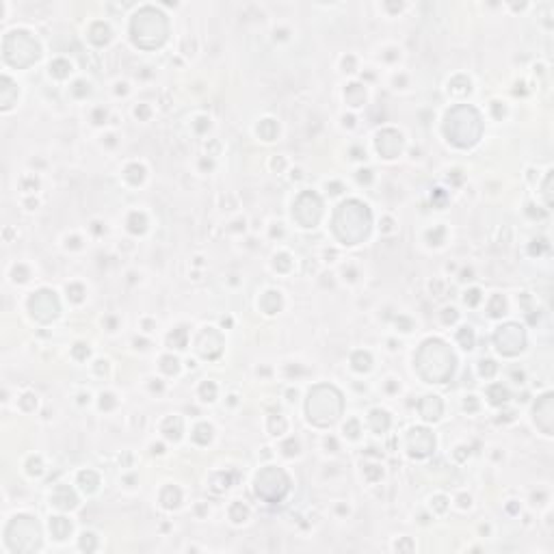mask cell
I'll use <instances>...</instances> for the list:
<instances>
[{"instance_id": "25", "label": "cell", "mask_w": 554, "mask_h": 554, "mask_svg": "<svg viewBox=\"0 0 554 554\" xmlns=\"http://www.w3.org/2000/svg\"><path fill=\"white\" fill-rule=\"evenodd\" d=\"M487 394L494 405H502L509 400V392H507V388H502V385H492V388L487 390Z\"/></svg>"}, {"instance_id": "51", "label": "cell", "mask_w": 554, "mask_h": 554, "mask_svg": "<svg viewBox=\"0 0 554 554\" xmlns=\"http://www.w3.org/2000/svg\"><path fill=\"white\" fill-rule=\"evenodd\" d=\"M110 398H113V396H110V394H106V396H102V409H104V407H110V405H113V400H110Z\"/></svg>"}, {"instance_id": "22", "label": "cell", "mask_w": 554, "mask_h": 554, "mask_svg": "<svg viewBox=\"0 0 554 554\" xmlns=\"http://www.w3.org/2000/svg\"><path fill=\"white\" fill-rule=\"evenodd\" d=\"M344 98H347L351 106H359V104H364V100H366V91L362 85H349L347 91H344Z\"/></svg>"}, {"instance_id": "12", "label": "cell", "mask_w": 554, "mask_h": 554, "mask_svg": "<svg viewBox=\"0 0 554 554\" xmlns=\"http://www.w3.org/2000/svg\"><path fill=\"white\" fill-rule=\"evenodd\" d=\"M433 446H435V439H433L431 431L427 429H412L409 431V437H407V448H409V455L412 457H427L431 455Z\"/></svg>"}, {"instance_id": "7", "label": "cell", "mask_w": 554, "mask_h": 554, "mask_svg": "<svg viewBox=\"0 0 554 554\" xmlns=\"http://www.w3.org/2000/svg\"><path fill=\"white\" fill-rule=\"evenodd\" d=\"M290 489V478L284 470L279 468H264L258 476H255V496L262 498L264 502H279Z\"/></svg>"}, {"instance_id": "48", "label": "cell", "mask_w": 554, "mask_h": 554, "mask_svg": "<svg viewBox=\"0 0 554 554\" xmlns=\"http://www.w3.org/2000/svg\"><path fill=\"white\" fill-rule=\"evenodd\" d=\"M28 465H30V468H28L30 474H39V472H42V463H39V461H30Z\"/></svg>"}, {"instance_id": "33", "label": "cell", "mask_w": 554, "mask_h": 554, "mask_svg": "<svg viewBox=\"0 0 554 554\" xmlns=\"http://www.w3.org/2000/svg\"><path fill=\"white\" fill-rule=\"evenodd\" d=\"M143 171H145V169H143L141 165H130V167L126 169V178L130 180L132 184H139V182L143 180Z\"/></svg>"}, {"instance_id": "16", "label": "cell", "mask_w": 554, "mask_h": 554, "mask_svg": "<svg viewBox=\"0 0 554 554\" xmlns=\"http://www.w3.org/2000/svg\"><path fill=\"white\" fill-rule=\"evenodd\" d=\"M76 502H78L76 500V494L71 492L67 485H59L57 489H54V494H52V504H54V507L67 511V509H74Z\"/></svg>"}, {"instance_id": "31", "label": "cell", "mask_w": 554, "mask_h": 554, "mask_svg": "<svg viewBox=\"0 0 554 554\" xmlns=\"http://www.w3.org/2000/svg\"><path fill=\"white\" fill-rule=\"evenodd\" d=\"M50 71H52V76H57V78H65L69 74V63L63 61V59L54 61L52 65H50Z\"/></svg>"}, {"instance_id": "23", "label": "cell", "mask_w": 554, "mask_h": 554, "mask_svg": "<svg viewBox=\"0 0 554 554\" xmlns=\"http://www.w3.org/2000/svg\"><path fill=\"white\" fill-rule=\"evenodd\" d=\"M163 433L167 439H180L182 435V420L175 416V418H167L163 422Z\"/></svg>"}, {"instance_id": "2", "label": "cell", "mask_w": 554, "mask_h": 554, "mask_svg": "<svg viewBox=\"0 0 554 554\" xmlns=\"http://www.w3.org/2000/svg\"><path fill=\"white\" fill-rule=\"evenodd\" d=\"M416 366L429 383H446L455 373V355L441 340H427L416 355Z\"/></svg>"}, {"instance_id": "17", "label": "cell", "mask_w": 554, "mask_h": 554, "mask_svg": "<svg viewBox=\"0 0 554 554\" xmlns=\"http://www.w3.org/2000/svg\"><path fill=\"white\" fill-rule=\"evenodd\" d=\"M420 416L424 420H437L439 416H441V409H444V405H441V400L439 396H424L420 400Z\"/></svg>"}, {"instance_id": "19", "label": "cell", "mask_w": 554, "mask_h": 554, "mask_svg": "<svg viewBox=\"0 0 554 554\" xmlns=\"http://www.w3.org/2000/svg\"><path fill=\"white\" fill-rule=\"evenodd\" d=\"M260 306H262V310L267 312V314H275V312L282 308V297H279V292H275V290H269L260 299Z\"/></svg>"}, {"instance_id": "42", "label": "cell", "mask_w": 554, "mask_h": 554, "mask_svg": "<svg viewBox=\"0 0 554 554\" xmlns=\"http://www.w3.org/2000/svg\"><path fill=\"white\" fill-rule=\"evenodd\" d=\"M74 355H76L78 359H85L87 355H89V349H87L85 344H76V347H74Z\"/></svg>"}, {"instance_id": "8", "label": "cell", "mask_w": 554, "mask_h": 554, "mask_svg": "<svg viewBox=\"0 0 554 554\" xmlns=\"http://www.w3.org/2000/svg\"><path fill=\"white\" fill-rule=\"evenodd\" d=\"M292 216L303 228H314L320 221V216H323V202H320V197L312 191L301 193L294 202Z\"/></svg>"}, {"instance_id": "11", "label": "cell", "mask_w": 554, "mask_h": 554, "mask_svg": "<svg viewBox=\"0 0 554 554\" xmlns=\"http://www.w3.org/2000/svg\"><path fill=\"white\" fill-rule=\"evenodd\" d=\"M7 42L15 44V50H20V54L15 57V61L11 63V65L28 67L30 63L37 61L39 46H37V42H33V37H30L28 33H24V30H13V33H9V37H7Z\"/></svg>"}, {"instance_id": "1", "label": "cell", "mask_w": 554, "mask_h": 554, "mask_svg": "<svg viewBox=\"0 0 554 554\" xmlns=\"http://www.w3.org/2000/svg\"><path fill=\"white\" fill-rule=\"evenodd\" d=\"M371 210L357 199H349V202L340 204L334 214V232L347 245L362 243L371 232Z\"/></svg>"}, {"instance_id": "5", "label": "cell", "mask_w": 554, "mask_h": 554, "mask_svg": "<svg viewBox=\"0 0 554 554\" xmlns=\"http://www.w3.org/2000/svg\"><path fill=\"white\" fill-rule=\"evenodd\" d=\"M130 33L136 46L152 50V48H158L167 39V20L160 11L145 7L132 18Z\"/></svg>"}, {"instance_id": "36", "label": "cell", "mask_w": 554, "mask_h": 554, "mask_svg": "<svg viewBox=\"0 0 554 554\" xmlns=\"http://www.w3.org/2000/svg\"><path fill=\"white\" fill-rule=\"evenodd\" d=\"M269 429H271V433L273 435H279V433H284V429H286V420L282 418V416H273L271 418V422H269Z\"/></svg>"}, {"instance_id": "15", "label": "cell", "mask_w": 554, "mask_h": 554, "mask_svg": "<svg viewBox=\"0 0 554 554\" xmlns=\"http://www.w3.org/2000/svg\"><path fill=\"white\" fill-rule=\"evenodd\" d=\"M535 422L545 435L552 433V422H554V409H552V394H545L539 398L535 405Z\"/></svg>"}, {"instance_id": "37", "label": "cell", "mask_w": 554, "mask_h": 554, "mask_svg": "<svg viewBox=\"0 0 554 554\" xmlns=\"http://www.w3.org/2000/svg\"><path fill=\"white\" fill-rule=\"evenodd\" d=\"M199 396H202L204 400H214V396H216V388H214V383H204L202 388H199Z\"/></svg>"}, {"instance_id": "10", "label": "cell", "mask_w": 554, "mask_h": 554, "mask_svg": "<svg viewBox=\"0 0 554 554\" xmlns=\"http://www.w3.org/2000/svg\"><path fill=\"white\" fill-rule=\"evenodd\" d=\"M28 308L33 312V316L39 320V323H50L59 316L61 312V306H59V299L57 294L52 290H39L30 297L28 301Z\"/></svg>"}, {"instance_id": "29", "label": "cell", "mask_w": 554, "mask_h": 554, "mask_svg": "<svg viewBox=\"0 0 554 554\" xmlns=\"http://www.w3.org/2000/svg\"><path fill=\"white\" fill-rule=\"evenodd\" d=\"M351 362H353V366H355V371H368V368H371V355L364 353V351H357Z\"/></svg>"}, {"instance_id": "30", "label": "cell", "mask_w": 554, "mask_h": 554, "mask_svg": "<svg viewBox=\"0 0 554 554\" xmlns=\"http://www.w3.org/2000/svg\"><path fill=\"white\" fill-rule=\"evenodd\" d=\"M457 340H459V344H461L463 349H472V347H474V334H472L470 327L459 329V334H457Z\"/></svg>"}, {"instance_id": "24", "label": "cell", "mask_w": 554, "mask_h": 554, "mask_svg": "<svg viewBox=\"0 0 554 554\" xmlns=\"http://www.w3.org/2000/svg\"><path fill=\"white\" fill-rule=\"evenodd\" d=\"M78 483H80V487L85 489V492H93L95 487H98V474H95V472H91V470H87V472H80V476H78Z\"/></svg>"}, {"instance_id": "28", "label": "cell", "mask_w": 554, "mask_h": 554, "mask_svg": "<svg viewBox=\"0 0 554 554\" xmlns=\"http://www.w3.org/2000/svg\"><path fill=\"white\" fill-rule=\"evenodd\" d=\"M247 515H249V509L245 507L243 502H234L230 507V518L236 522V524H240V522H245L247 520Z\"/></svg>"}, {"instance_id": "46", "label": "cell", "mask_w": 554, "mask_h": 554, "mask_svg": "<svg viewBox=\"0 0 554 554\" xmlns=\"http://www.w3.org/2000/svg\"><path fill=\"white\" fill-rule=\"evenodd\" d=\"M297 448H299V446H297V441L290 439V441H288V444L284 446V453H286L288 457H292V455H297Z\"/></svg>"}, {"instance_id": "13", "label": "cell", "mask_w": 554, "mask_h": 554, "mask_svg": "<svg viewBox=\"0 0 554 554\" xmlns=\"http://www.w3.org/2000/svg\"><path fill=\"white\" fill-rule=\"evenodd\" d=\"M377 150L383 158H396L403 150V136L396 130H381L379 136H377Z\"/></svg>"}, {"instance_id": "38", "label": "cell", "mask_w": 554, "mask_h": 554, "mask_svg": "<svg viewBox=\"0 0 554 554\" xmlns=\"http://www.w3.org/2000/svg\"><path fill=\"white\" fill-rule=\"evenodd\" d=\"M163 371H165V373H169V375L178 373V359H175V357H171V355L163 357Z\"/></svg>"}, {"instance_id": "20", "label": "cell", "mask_w": 554, "mask_h": 554, "mask_svg": "<svg viewBox=\"0 0 554 554\" xmlns=\"http://www.w3.org/2000/svg\"><path fill=\"white\" fill-rule=\"evenodd\" d=\"M180 498H182L180 489L173 487V485H169V487L163 489V494H160V502H163L165 509H175V507L180 504Z\"/></svg>"}, {"instance_id": "41", "label": "cell", "mask_w": 554, "mask_h": 554, "mask_svg": "<svg viewBox=\"0 0 554 554\" xmlns=\"http://www.w3.org/2000/svg\"><path fill=\"white\" fill-rule=\"evenodd\" d=\"M478 301H481V292H478V290L465 292V303H468V306H476Z\"/></svg>"}, {"instance_id": "50", "label": "cell", "mask_w": 554, "mask_h": 554, "mask_svg": "<svg viewBox=\"0 0 554 554\" xmlns=\"http://www.w3.org/2000/svg\"><path fill=\"white\" fill-rule=\"evenodd\" d=\"M359 182H371V171H359Z\"/></svg>"}, {"instance_id": "44", "label": "cell", "mask_w": 554, "mask_h": 554, "mask_svg": "<svg viewBox=\"0 0 554 554\" xmlns=\"http://www.w3.org/2000/svg\"><path fill=\"white\" fill-rule=\"evenodd\" d=\"M344 431H347L351 437H357V435H359V433H357V431H359V427H357V422H355V420H351V422H349V427H344Z\"/></svg>"}, {"instance_id": "49", "label": "cell", "mask_w": 554, "mask_h": 554, "mask_svg": "<svg viewBox=\"0 0 554 554\" xmlns=\"http://www.w3.org/2000/svg\"><path fill=\"white\" fill-rule=\"evenodd\" d=\"M476 400H474V396H470V400H465V409H468V412H476Z\"/></svg>"}, {"instance_id": "45", "label": "cell", "mask_w": 554, "mask_h": 554, "mask_svg": "<svg viewBox=\"0 0 554 554\" xmlns=\"http://www.w3.org/2000/svg\"><path fill=\"white\" fill-rule=\"evenodd\" d=\"M455 320H457V310L453 308L444 310V323H455Z\"/></svg>"}, {"instance_id": "47", "label": "cell", "mask_w": 554, "mask_h": 554, "mask_svg": "<svg viewBox=\"0 0 554 554\" xmlns=\"http://www.w3.org/2000/svg\"><path fill=\"white\" fill-rule=\"evenodd\" d=\"M282 269V271H286L288 267H290V264H288V255H279V258H275V269Z\"/></svg>"}, {"instance_id": "4", "label": "cell", "mask_w": 554, "mask_h": 554, "mask_svg": "<svg viewBox=\"0 0 554 554\" xmlns=\"http://www.w3.org/2000/svg\"><path fill=\"white\" fill-rule=\"evenodd\" d=\"M342 394L334 385H316L308 396V418L316 427H329L342 414Z\"/></svg>"}, {"instance_id": "14", "label": "cell", "mask_w": 554, "mask_h": 554, "mask_svg": "<svg viewBox=\"0 0 554 554\" xmlns=\"http://www.w3.org/2000/svg\"><path fill=\"white\" fill-rule=\"evenodd\" d=\"M221 347H223V338H221V334H219V331H214V329H206V331H204L202 336H199V340H197L199 355L206 357V359H214V357H219Z\"/></svg>"}, {"instance_id": "35", "label": "cell", "mask_w": 554, "mask_h": 554, "mask_svg": "<svg viewBox=\"0 0 554 554\" xmlns=\"http://www.w3.org/2000/svg\"><path fill=\"white\" fill-rule=\"evenodd\" d=\"M130 232H134V234H141V232H145V216L134 212V214L130 216Z\"/></svg>"}, {"instance_id": "18", "label": "cell", "mask_w": 554, "mask_h": 554, "mask_svg": "<svg viewBox=\"0 0 554 554\" xmlns=\"http://www.w3.org/2000/svg\"><path fill=\"white\" fill-rule=\"evenodd\" d=\"M50 531H52V537L54 539H67L69 533H71V524H69V520L65 518H52L50 520Z\"/></svg>"}, {"instance_id": "39", "label": "cell", "mask_w": 554, "mask_h": 554, "mask_svg": "<svg viewBox=\"0 0 554 554\" xmlns=\"http://www.w3.org/2000/svg\"><path fill=\"white\" fill-rule=\"evenodd\" d=\"M95 545H98V543H95L93 535H91V533H85V535H83V539H80V548L87 550V552H93V550H95Z\"/></svg>"}, {"instance_id": "6", "label": "cell", "mask_w": 554, "mask_h": 554, "mask_svg": "<svg viewBox=\"0 0 554 554\" xmlns=\"http://www.w3.org/2000/svg\"><path fill=\"white\" fill-rule=\"evenodd\" d=\"M39 541H42V535H39L37 522L26 515L13 518L7 528V543L13 552H33L39 548Z\"/></svg>"}, {"instance_id": "3", "label": "cell", "mask_w": 554, "mask_h": 554, "mask_svg": "<svg viewBox=\"0 0 554 554\" xmlns=\"http://www.w3.org/2000/svg\"><path fill=\"white\" fill-rule=\"evenodd\" d=\"M444 132L448 141L455 143L457 147H472L476 145L481 134H483V122L476 108L461 104L448 110L446 122H444Z\"/></svg>"}, {"instance_id": "40", "label": "cell", "mask_w": 554, "mask_h": 554, "mask_svg": "<svg viewBox=\"0 0 554 554\" xmlns=\"http://www.w3.org/2000/svg\"><path fill=\"white\" fill-rule=\"evenodd\" d=\"M494 373H496V364L492 362V359H483V362H481V375L494 377Z\"/></svg>"}, {"instance_id": "26", "label": "cell", "mask_w": 554, "mask_h": 554, "mask_svg": "<svg viewBox=\"0 0 554 554\" xmlns=\"http://www.w3.org/2000/svg\"><path fill=\"white\" fill-rule=\"evenodd\" d=\"M258 134L262 136L264 141L275 139V134H277V124L273 122V119H264V122H260V126H258Z\"/></svg>"}, {"instance_id": "32", "label": "cell", "mask_w": 554, "mask_h": 554, "mask_svg": "<svg viewBox=\"0 0 554 554\" xmlns=\"http://www.w3.org/2000/svg\"><path fill=\"white\" fill-rule=\"evenodd\" d=\"M169 342L173 344V347H178V349H184L187 347V329L180 327V329H175V331L169 336Z\"/></svg>"}, {"instance_id": "34", "label": "cell", "mask_w": 554, "mask_h": 554, "mask_svg": "<svg viewBox=\"0 0 554 554\" xmlns=\"http://www.w3.org/2000/svg\"><path fill=\"white\" fill-rule=\"evenodd\" d=\"M489 314L492 316H502L504 314V299L500 294H496L492 301H489Z\"/></svg>"}, {"instance_id": "52", "label": "cell", "mask_w": 554, "mask_h": 554, "mask_svg": "<svg viewBox=\"0 0 554 554\" xmlns=\"http://www.w3.org/2000/svg\"><path fill=\"white\" fill-rule=\"evenodd\" d=\"M446 500L444 498H435V507H437V511H444L446 509V504H444Z\"/></svg>"}, {"instance_id": "21", "label": "cell", "mask_w": 554, "mask_h": 554, "mask_svg": "<svg viewBox=\"0 0 554 554\" xmlns=\"http://www.w3.org/2000/svg\"><path fill=\"white\" fill-rule=\"evenodd\" d=\"M371 427L375 433H385L390 427V416L381 409H375V412H371Z\"/></svg>"}, {"instance_id": "9", "label": "cell", "mask_w": 554, "mask_h": 554, "mask_svg": "<svg viewBox=\"0 0 554 554\" xmlns=\"http://www.w3.org/2000/svg\"><path fill=\"white\" fill-rule=\"evenodd\" d=\"M494 342H496V347H498V351H500L502 355L513 357V355H518L520 351H524V347H526V334H524V329H522L520 325L509 323V325H502L496 331Z\"/></svg>"}, {"instance_id": "27", "label": "cell", "mask_w": 554, "mask_h": 554, "mask_svg": "<svg viewBox=\"0 0 554 554\" xmlns=\"http://www.w3.org/2000/svg\"><path fill=\"white\" fill-rule=\"evenodd\" d=\"M210 437H212V427H210V424H199V427H195L193 441H197V444H208Z\"/></svg>"}, {"instance_id": "43", "label": "cell", "mask_w": 554, "mask_h": 554, "mask_svg": "<svg viewBox=\"0 0 554 554\" xmlns=\"http://www.w3.org/2000/svg\"><path fill=\"white\" fill-rule=\"evenodd\" d=\"M67 292H71V299H74V301L83 299V288H80V286H69Z\"/></svg>"}]
</instances>
